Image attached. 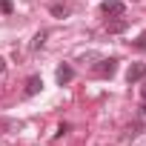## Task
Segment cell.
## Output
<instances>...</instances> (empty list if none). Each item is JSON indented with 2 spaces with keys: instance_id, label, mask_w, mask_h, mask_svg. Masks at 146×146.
I'll return each instance as SVG.
<instances>
[{
  "instance_id": "cell-4",
  "label": "cell",
  "mask_w": 146,
  "mask_h": 146,
  "mask_svg": "<svg viewBox=\"0 0 146 146\" xmlns=\"http://www.w3.org/2000/svg\"><path fill=\"white\" fill-rule=\"evenodd\" d=\"M126 29H129V17H123V15L106 20V32H109V35H120V32H126Z\"/></svg>"
},
{
  "instance_id": "cell-13",
  "label": "cell",
  "mask_w": 146,
  "mask_h": 146,
  "mask_svg": "<svg viewBox=\"0 0 146 146\" xmlns=\"http://www.w3.org/2000/svg\"><path fill=\"white\" fill-rule=\"evenodd\" d=\"M66 132H69V123H60V126H57V135H54V137H60V135H66Z\"/></svg>"
},
{
  "instance_id": "cell-12",
  "label": "cell",
  "mask_w": 146,
  "mask_h": 146,
  "mask_svg": "<svg viewBox=\"0 0 146 146\" xmlns=\"http://www.w3.org/2000/svg\"><path fill=\"white\" fill-rule=\"evenodd\" d=\"M6 129H15V120H0V135H3Z\"/></svg>"
},
{
  "instance_id": "cell-15",
  "label": "cell",
  "mask_w": 146,
  "mask_h": 146,
  "mask_svg": "<svg viewBox=\"0 0 146 146\" xmlns=\"http://www.w3.org/2000/svg\"><path fill=\"white\" fill-rule=\"evenodd\" d=\"M0 72H6V60L3 57H0Z\"/></svg>"
},
{
  "instance_id": "cell-6",
  "label": "cell",
  "mask_w": 146,
  "mask_h": 146,
  "mask_svg": "<svg viewBox=\"0 0 146 146\" xmlns=\"http://www.w3.org/2000/svg\"><path fill=\"white\" fill-rule=\"evenodd\" d=\"M43 89V78L40 75H29V80H26V89H23V95L26 98H35L37 92Z\"/></svg>"
},
{
  "instance_id": "cell-9",
  "label": "cell",
  "mask_w": 146,
  "mask_h": 146,
  "mask_svg": "<svg viewBox=\"0 0 146 146\" xmlns=\"http://www.w3.org/2000/svg\"><path fill=\"white\" fill-rule=\"evenodd\" d=\"M52 15H54V17H66V15H69V6H66V3H52Z\"/></svg>"
},
{
  "instance_id": "cell-7",
  "label": "cell",
  "mask_w": 146,
  "mask_h": 146,
  "mask_svg": "<svg viewBox=\"0 0 146 146\" xmlns=\"http://www.w3.org/2000/svg\"><path fill=\"white\" fill-rule=\"evenodd\" d=\"M54 78H57V83H60V86H66V83H72V78H75V69H72L69 63H63V66H57Z\"/></svg>"
},
{
  "instance_id": "cell-11",
  "label": "cell",
  "mask_w": 146,
  "mask_h": 146,
  "mask_svg": "<svg viewBox=\"0 0 146 146\" xmlns=\"http://www.w3.org/2000/svg\"><path fill=\"white\" fill-rule=\"evenodd\" d=\"M0 12H3V15H12V12H15V6L9 3V0H0Z\"/></svg>"
},
{
  "instance_id": "cell-14",
  "label": "cell",
  "mask_w": 146,
  "mask_h": 146,
  "mask_svg": "<svg viewBox=\"0 0 146 146\" xmlns=\"http://www.w3.org/2000/svg\"><path fill=\"white\" fill-rule=\"evenodd\" d=\"M140 98H143V103H146V83L140 86Z\"/></svg>"
},
{
  "instance_id": "cell-5",
  "label": "cell",
  "mask_w": 146,
  "mask_h": 146,
  "mask_svg": "<svg viewBox=\"0 0 146 146\" xmlns=\"http://www.w3.org/2000/svg\"><path fill=\"white\" fill-rule=\"evenodd\" d=\"M146 78V63H132L126 72V83H140Z\"/></svg>"
},
{
  "instance_id": "cell-1",
  "label": "cell",
  "mask_w": 146,
  "mask_h": 146,
  "mask_svg": "<svg viewBox=\"0 0 146 146\" xmlns=\"http://www.w3.org/2000/svg\"><path fill=\"white\" fill-rule=\"evenodd\" d=\"M143 129H146V103L137 109V117H135V123H129V129H126L123 140H135V137H137Z\"/></svg>"
},
{
  "instance_id": "cell-2",
  "label": "cell",
  "mask_w": 146,
  "mask_h": 146,
  "mask_svg": "<svg viewBox=\"0 0 146 146\" xmlns=\"http://www.w3.org/2000/svg\"><path fill=\"white\" fill-rule=\"evenodd\" d=\"M117 72V57H100L98 66H95V75L98 78H112Z\"/></svg>"
},
{
  "instance_id": "cell-8",
  "label": "cell",
  "mask_w": 146,
  "mask_h": 146,
  "mask_svg": "<svg viewBox=\"0 0 146 146\" xmlns=\"http://www.w3.org/2000/svg\"><path fill=\"white\" fill-rule=\"evenodd\" d=\"M46 37H49V32H37V35H35V40H32V52H40V49H43V43H46Z\"/></svg>"
},
{
  "instance_id": "cell-3",
  "label": "cell",
  "mask_w": 146,
  "mask_h": 146,
  "mask_svg": "<svg viewBox=\"0 0 146 146\" xmlns=\"http://www.w3.org/2000/svg\"><path fill=\"white\" fill-rule=\"evenodd\" d=\"M123 12H126L123 0H103V3H100V15L103 17H120Z\"/></svg>"
},
{
  "instance_id": "cell-10",
  "label": "cell",
  "mask_w": 146,
  "mask_h": 146,
  "mask_svg": "<svg viewBox=\"0 0 146 146\" xmlns=\"http://www.w3.org/2000/svg\"><path fill=\"white\" fill-rule=\"evenodd\" d=\"M132 46H135V49H140V52H146V35H140L137 40H132Z\"/></svg>"
}]
</instances>
